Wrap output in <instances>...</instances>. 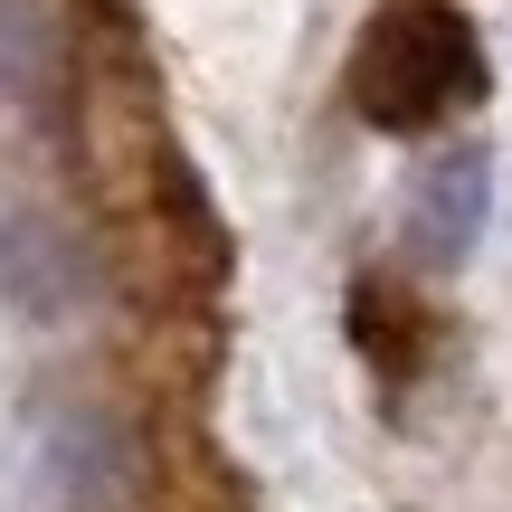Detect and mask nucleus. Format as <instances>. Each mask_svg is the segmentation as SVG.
I'll list each match as a JSON object with an SVG mask.
<instances>
[{
  "label": "nucleus",
  "mask_w": 512,
  "mask_h": 512,
  "mask_svg": "<svg viewBox=\"0 0 512 512\" xmlns=\"http://www.w3.org/2000/svg\"><path fill=\"white\" fill-rule=\"evenodd\" d=\"M484 95V48L446 0H399L361 29V57H351V105L380 133H427L446 114H465Z\"/></svg>",
  "instance_id": "1"
},
{
  "label": "nucleus",
  "mask_w": 512,
  "mask_h": 512,
  "mask_svg": "<svg viewBox=\"0 0 512 512\" xmlns=\"http://www.w3.org/2000/svg\"><path fill=\"white\" fill-rule=\"evenodd\" d=\"M351 342H361V351H370V370L399 389L408 370H418V313H408L399 294L380 285V275H361V285H351Z\"/></svg>",
  "instance_id": "3"
},
{
  "label": "nucleus",
  "mask_w": 512,
  "mask_h": 512,
  "mask_svg": "<svg viewBox=\"0 0 512 512\" xmlns=\"http://www.w3.org/2000/svg\"><path fill=\"white\" fill-rule=\"evenodd\" d=\"M484 209H494V152H484V143H456V152H437V162H427V181H418V200H408L418 256L456 266V256L484 238Z\"/></svg>",
  "instance_id": "2"
}]
</instances>
